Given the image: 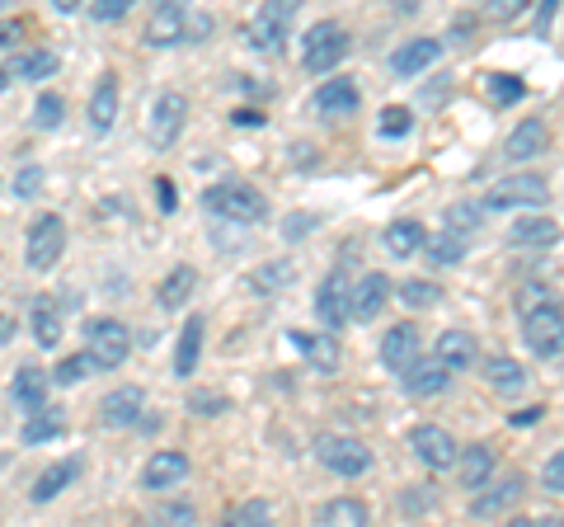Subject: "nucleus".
I'll return each instance as SVG.
<instances>
[{
	"mask_svg": "<svg viewBox=\"0 0 564 527\" xmlns=\"http://www.w3.org/2000/svg\"><path fill=\"white\" fill-rule=\"evenodd\" d=\"M203 207L212 217H221V222L250 226V222H263V213H269V198H263L254 184H245V180H221V184L203 189Z\"/></svg>",
	"mask_w": 564,
	"mask_h": 527,
	"instance_id": "1",
	"label": "nucleus"
},
{
	"mask_svg": "<svg viewBox=\"0 0 564 527\" xmlns=\"http://www.w3.org/2000/svg\"><path fill=\"white\" fill-rule=\"evenodd\" d=\"M296 10H302V0H263L254 10V20L245 24V43L263 57H278L282 47H288V33H292V20Z\"/></svg>",
	"mask_w": 564,
	"mask_h": 527,
	"instance_id": "2",
	"label": "nucleus"
},
{
	"mask_svg": "<svg viewBox=\"0 0 564 527\" xmlns=\"http://www.w3.org/2000/svg\"><path fill=\"white\" fill-rule=\"evenodd\" d=\"M522 344L536 358H560L564 354V306L536 302L532 311H522Z\"/></svg>",
	"mask_w": 564,
	"mask_h": 527,
	"instance_id": "3",
	"label": "nucleus"
},
{
	"mask_svg": "<svg viewBox=\"0 0 564 527\" xmlns=\"http://www.w3.org/2000/svg\"><path fill=\"white\" fill-rule=\"evenodd\" d=\"M85 348L95 354V363L104 373H113V367L128 363V348H132V330L113 321V315H95V321H85Z\"/></svg>",
	"mask_w": 564,
	"mask_h": 527,
	"instance_id": "4",
	"label": "nucleus"
},
{
	"mask_svg": "<svg viewBox=\"0 0 564 527\" xmlns=\"http://www.w3.org/2000/svg\"><path fill=\"white\" fill-rule=\"evenodd\" d=\"M315 462H321L325 471H334V476H362L367 466H372V452H367L358 438H348V433H325V438H315Z\"/></svg>",
	"mask_w": 564,
	"mask_h": 527,
	"instance_id": "5",
	"label": "nucleus"
},
{
	"mask_svg": "<svg viewBox=\"0 0 564 527\" xmlns=\"http://www.w3.org/2000/svg\"><path fill=\"white\" fill-rule=\"evenodd\" d=\"M184 122H188V99L180 90L155 95L151 118H147V142H151V151H170L174 142H180Z\"/></svg>",
	"mask_w": 564,
	"mask_h": 527,
	"instance_id": "6",
	"label": "nucleus"
},
{
	"mask_svg": "<svg viewBox=\"0 0 564 527\" xmlns=\"http://www.w3.org/2000/svg\"><path fill=\"white\" fill-rule=\"evenodd\" d=\"M344 57H348V29L339 20H321L306 33V43H302L306 72H334Z\"/></svg>",
	"mask_w": 564,
	"mask_h": 527,
	"instance_id": "7",
	"label": "nucleus"
},
{
	"mask_svg": "<svg viewBox=\"0 0 564 527\" xmlns=\"http://www.w3.org/2000/svg\"><path fill=\"white\" fill-rule=\"evenodd\" d=\"M62 250H66V222H62L57 213L33 217L29 240H24V259H29V269H33V273H47L52 264L62 259Z\"/></svg>",
	"mask_w": 564,
	"mask_h": 527,
	"instance_id": "8",
	"label": "nucleus"
},
{
	"mask_svg": "<svg viewBox=\"0 0 564 527\" xmlns=\"http://www.w3.org/2000/svg\"><path fill=\"white\" fill-rule=\"evenodd\" d=\"M545 198H551V189H545L541 174H508V180H499L489 189L485 207H494V213H508V207H541Z\"/></svg>",
	"mask_w": 564,
	"mask_h": 527,
	"instance_id": "9",
	"label": "nucleus"
},
{
	"mask_svg": "<svg viewBox=\"0 0 564 527\" xmlns=\"http://www.w3.org/2000/svg\"><path fill=\"white\" fill-rule=\"evenodd\" d=\"M410 448L429 471H447V466L462 462V448H456V438L443 424H414Z\"/></svg>",
	"mask_w": 564,
	"mask_h": 527,
	"instance_id": "10",
	"label": "nucleus"
},
{
	"mask_svg": "<svg viewBox=\"0 0 564 527\" xmlns=\"http://www.w3.org/2000/svg\"><path fill=\"white\" fill-rule=\"evenodd\" d=\"M315 315H321L325 330H344L352 321V283L344 273H329L321 292H315Z\"/></svg>",
	"mask_w": 564,
	"mask_h": 527,
	"instance_id": "11",
	"label": "nucleus"
},
{
	"mask_svg": "<svg viewBox=\"0 0 564 527\" xmlns=\"http://www.w3.org/2000/svg\"><path fill=\"white\" fill-rule=\"evenodd\" d=\"M188 476V456L180 448H161L147 456V466H141V490H151V495H165L170 485H180Z\"/></svg>",
	"mask_w": 564,
	"mask_h": 527,
	"instance_id": "12",
	"label": "nucleus"
},
{
	"mask_svg": "<svg viewBox=\"0 0 564 527\" xmlns=\"http://www.w3.org/2000/svg\"><path fill=\"white\" fill-rule=\"evenodd\" d=\"M423 358V340H419V330L404 321V325H395V330H386V340H381V363L391 367L395 377H404L410 367Z\"/></svg>",
	"mask_w": 564,
	"mask_h": 527,
	"instance_id": "13",
	"label": "nucleus"
},
{
	"mask_svg": "<svg viewBox=\"0 0 564 527\" xmlns=\"http://www.w3.org/2000/svg\"><path fill=\"white\" fill-rule=\"evenodd\" d=\"M184 33H188L184 10L170 6V0H155L151 20H147V29H141V43L147 47H174V43H184Z\"/></svg>",
	"mask_w": 564,
	"mask_h": 527,
	"instance_id": "14",
	"label": "nucleus"
},
{
	"mask_svg": "<svg viewBox=\"0 0 564 527\" xmlns=\"http://www.w3.org/2000/svg\"><path fill=\"white\" fill-rule=\"evenodd\" d=\"M141 406H147V391H141V386H118V391H109L99 400V419L109 429H132L141 419Z\"/></svg>",
	"mask_w": 564,
	"mask_h": 527,
	"instance_id": "15",
	"label": "nucleus"
},
{
	"mask_svg": "<svg viewBox=\"0 0 564 527\" xmlns=\"http://www.w3.org/2000/svg\"><path fill=\"white\" fill-rule=\"evenodd\" d=\"M400 381H404V391H410V396L429 400V396H443L447 386H452V367L443 358H419Z\"/></svg>",
	"mask_w": 564,
	"mask_h": 527,
	"instance_id": "16",
	"label": "nucleus"
},
{
	"mask_svg": "<svg viewBox=\"0 0 564 527\" xmlns=\"http://www.w3.org/2000/svg\"><path fill=\"white\" fill-rule=\"evenodd\" d=\"M386 302H391V278L386 273H367L362 283H352V321L358 325L377 321V315L386 311Z\"/></svg>",
	"mask_w": 564,
	"mask_h": 527,
	"instance_id": "17",
	"label": "nucleus"
},
{
	"mask_svg": "<svg viewBox=\"0 0 564 527\" xmlns=\"http://www.w3.org/2000/svg\"><path fill=\"white\" fill-rule=\"evenodd\" d=\"M288 340L296 344V354H302L315 373H339V344L334 335H311V330H288Z\"/></svg>",
	"mask_w": 564,
	"mask_h": 527,
	"instance_id": "18",
	"label": "nucleus"
},
{
	"mask_svg": "<svg viewBox=\"0 0 564 527\" xmlns=\"http://www.w3.org/2000/svg\"><path fill=\"white\" fill-rule=\"evenodd\" d=\"M518 495H522V476H508V481H499V485H480L475 490V499H470V514L475 518H499V514H508V508L518 504Z\"/></svg>",
	"mask_w": 564,
	"mask_h": 527,
	"instance_id": "19",
	"label": "nucleus"
},
{
	"mask_svg": "<svg viewBox=\"0 0 564 527\" xmlns=\"http://www.w3.org/2000/svg\"><path fill=\"white\" fill-rule=\"evenodd\" d=\"M545 142H551V132H545V122L541 118H527V122H518L513 132H508V147H503V155L513 165H527V161H536V155L545 151Z\"/></svg>",
	"mask_w": 564,
	"mask_h": 527,
	"instance_id": "20",
	"label": "nucleus"
},
{
	"mask_svg": "<svg viewBox=\"0 0 564 527\" xmlns=\"http://www.w3.org/2000/svg\"><path fill=\"white\" fill-rule=\"evenodd\" d=\"M362 104V95H358V85L352 80H344V76H334V80H325L321 90L311 95V109L315 114H329V118H344V114H352Z\"/></svg>",
	"mask_w": 564,
	"mask_h": 527,
	"instance_id": "21",
	"label": "nucleus"
},
{
	"mask_svg": "<svg viewBox=\"0 0 564 527\" xmlns=\"http://www.w3.org/2000/svg\"><path fill=\"white\" fill-rule=\"evenodd\" d=\"M47 391H52V373H43V367H20V373L10 377V400L24 415L47 406Z\"/></svg>",
	"mask_w": 564,
	"mask_h": 527,
	"instance_id": "22",
	"label": "nucleus"
},
{
	"mask_svg": "<svg viewBox=\"0 0 564 527\" xmlns=\"http://www.w3.org/2000/svg\"><path fill=\"white\" fill-rule=\"evenodd\" d=\"M443 57V43L437 39H410L404 47H395L391 57V72L395 76H419V72H433V62Z\"/></svg>",
	"mask_w": 564,
	"mask_h": 527,
	"instance_id": "23",
	"label": "nucleus"
},
{
	"mask_svg": "<svg viewBox=\"0 0 564 527\" xmlns=\"http://www.w3.org/2000/svg\"><path fill=\"white\" fill-rule=\"evenodd\" d=\"M113 122H118V76L104 72L90 95V132L104 137V132H113Z\"/></svg>",
	"mask_w": 564,
	"mask_h": 527,
	"instance_id": "24",
	"label": "nucleus"
},
{
	"mask_svg": "<svg viewBox=\"0 0 564 527\" xmlns=\"http://www.w3.org/2000/svg\"><path fill=\"white\" fill-rule=\"evenodd\" d=\"M203 330H207L203 315H188V321H184V330H180V344H174V377H193V373H198Z\"/></svg>",
	"mask_w": 564,
	"mask_h": 527,
	"instance_id": "25",
	"label": "nucleus"
},
{
	"mask_svg": "<svg viewBox=\"0 0 564 527\" xmlns=\"http://www.w3.org/2000/svg\"><path fill=\"white\" fill-rule=\"evenodd\" d=\"M555 240H560V226L551 217H522L508 226V245H518V250H545Z\"/></svg>",
	"mask_w": 564,
	"mask_h": 527,
	"instance_id": "26",
	"label": "nucleus"
},
{
	"mask_svg": "<svg viewBox=\"0 0 564 527\" xmlns=\"http://www.w3.org/2000/svg\"><path fill=\"white\" fill-rule=\"evenodd\" d=\"M29 325H33V340H39L43 348H57V340H62V311H57L52 297H33Z\"/></svg>",
	"mask_w": 564,
	"mask_h": 527,
	"instance_id": "27",
	"label": "nucleus"
},
{
	"mask_svg": "<svg viewBox=\"0 0 564 527\" xmlns=\"http://www.w3.org/2000/svg\"><path fill=\"white\" fill-rule=\"evenodd\" d=\"M433 358H443L452 373H466V367L475 363V340L466 335V330H443L433 344Z\"/></svg>",
	"mask_w": 564,
	"mask_h": 527,
	"instance_id": "28",
	"label": "nucleus"
},
{
	"mask_svg": "<svg viewBox=\"0 0 564 527\" xmlns=\"http://www.w3.org/2000/svg\"><path fill=\"white\" fill-rule=\"evenodd\" d=\"M386 250H391L395 259H414L419 250H423V240H429V236H423V226L419 222H410V217H400V222H391V226H386Z\"/></svg>",
	"mask_w": 564,
	"mask_h": 527,
	"instance_id": "29",
	"label": "nucleus"
},
{
	"mask_svg": "<svg viewBox=\"0 0 564 527\" xmlns=\"http://www.w3.org/2000/svg\"><path fill=\"white\" fill-rule=\"evenodd\" d=\"M456 471H462V485L475 495V490H480V485L494 476V448H489V443L466 448V452H462V462H456Z\"/></svg>",
	"mask_w": 564,
	"mask_h": 527,
	"instance_id": "30",
	"label": "nucleus"
},
{
	"mask_svg": "<svg viewBox=\"0 0 564 527\" xmlns=\"http://www.w3.org/2000/svg\"><path fill=\"white\" fill-rule=\"evenodd\" d=\"M80 476V456H66V462H57V466H47L43 476H39V485H33V504H47V499H57L62 490Z\"/></svg>",
	"mask_w": 564,
	"mask_h": 527,
	"instance_id": "31",
	"label": "nucleus"
},
{
	"mask_svg": "<svg viewBox=\"0 0 564 527\" xmlns=\"http://www.w3.org/2000/svg\"><path fill=\"white\" fill-rule=\"evenodd\" d=\"M485 381H489L499 396H518L522 386H527V373H522V363H513V358L499 354V358L485 363Z\"/></svg>",
	"mask_w": 564,
	"mask_h": 527,
	"instance_id": "32",
	"label": "nucleus"
},
{
	"mask_svg": "<svg viewBox=\"0 0 564 527\" xmlns=\"http://www.w3.org/2000/svg\"><path fill=\"white\" fill-rule=\"evenodd\" d=\"M367 518H372V514H367V504L352 499V495L321 504V523H325V527H362Z\"/></svg>",
	"mask_w": 564,
	"mask_h": 527,
	"instance_id": "33",
	"label": "nucleus"
},
{
	"mask_svg": "<svg viewBox=\"0 0 564 527\" xmlns=\"http://www.w3.org/2000/svg\"><path fill=\"white\" fill-rule=\"evenodd\" d=\"M193 288H198V273L188 269V264H180L165 283H161V292H155V302H161L165 311H174V306H184L188 297H193Z\"/></svg>",
	"mask_w": 564,
	"mask_h": 527,
	"instance_id": "34",
	"label": "nucleus"
},
{
	"mask_svg": "<svg viewBox=\"0 0 564 527\" xmlns=\"http://www.w3.org/2000/svg\"><path fill=\"white\" fill-rule=\"evenodd\" d=\"M62 429H66V419H62L57 410L39 406V410H29V424H24V443H29V448H39V443H52V438H62Z\"/></svg>",
	"mask_w": 564,
	"mask_h": 527,
	"instance_id": "35",
	"label": "nucleus"
},
{
	"mask_svg": "<svg viewBox=\"0 0 564 527\" xmlns=\"http://www.w3.org/2000/svg\"><path fill=\"white\" fill-rule=\"evenodd\" d=\"M423 250H429L433 264H462V255H466V232L447 226V232H437V236L423 240Z\"/></svg>",
	"mask_w": 564,
	"mask_h": 527,
	"instance_id": "36",
	"label": "nucleus"
},
{
	"mask_svg": "<svg viewBox=\"0 0 564 527\" xmlns=\"http://www.w3.org/2000/svg\"><path fill=\"white\" fill-rule=\"evenodd\" d=\"M20 80H47L52 72H57V52H47V47H39V52H24V57H14V66H10Z\"/></svg>",
	"mask_w": 564,
	"mask_h": 527,
	"instance_id": "37",
	"label": "nucleus"
},
{
	"mask_svg": "<svg viewBox=\"0 0 564 527\" xmlns=\"http://www.w3.org/2000/svg\"><path fill=\"white\" fill-rule=\"evenodd\" d=\"M95 354H90V348H85V354H70V358H62L57 363V373H52V381H57V386H80L85 377H90L95 373Z\"/></svg>",
	"mask_w": 564,
	"mask_h": 527,
	"instance_id": "38",
	"label": "nucleus"
},
{
	"mask_svg": "<svg viewBox=\"0 0 564 527\" xmlns=\"http://www.w3.org/2000/svg\"><path fill=\"white\" fill-rule=\"evenodd\" d=\"M292 273H296V269H292V264H282V259H278V264H263V269H259V273L250 278V288H254L259 297H269L273 288L292 283Z\"/></svg>",
	"mask_w": 564,
	"mask_h": 527,
	"instance_id": "39",
	"label": "nucleus"
},
{
	"mask_svg": "<svg viewBox=\"0 0 564 527\" xmlns=\"http://www.w3.org/2000/svg\"><path fill=\"white\" fill-rule=\"evenodd\" d=\"M437 283H429V278H410V283H400V302L404 306H414V311H423V306H433L437 302Z\"/></svg>",
	"mask_w": 564,
	"mask_h": 527,
	"instance_id": "40",
	"label": "nucleus"
},
{
	"mask_svg": "<svg viewBox=\"0 0 564 527\" xmlns=\"http://www.w3.org/2000/svg\"><path fill=\"white\" fill-rule=\"evenodd\" d=\"M485 90H489V99L499 104V109H508V104H518V99L527 95V85H522L518 76H489Z\"/></svg>",
	"mask_w": 564,
	"mask_h": 527,
	"instance_id": "41",
	"label": "nucleus"
},
{
	"mask_svg": "<svg viewBox=\"0 0 564 527\" xmlns=\"http://www.w3.org/2000/svg\"><path fill=\"white\" fill-rule=\"evenodd\" d=\"M410 128H414V118H410V109H404V104H391V109H381V122H377L381 137H404Z\"/></svg>",
	"mask_w": 564,
	"mask_h": 527,
	"instance_id": "42",
	"label": "nucleus"
},
{
	"mask_svg": "<svg viewBox=\"0 0 564 527\" xmlns=\"http://www.w3.org/2000/svg\"><path fill=\"white\" fill-rule=\"evenodd\" d=\"M62 118H66L62 95H43L39 104H33V122H39V128H62Z\"/></svg>",
	"mask_w": 564,
	"mask_h": 527,
	"instance_id": "43",
	"label": "nucleus"
},
{
	"mask_svg": "<svg viewBox=\"0 0 564 527\" xmlns=\"http://www.w3.org/2000/svg\"><path fill=\"white\" fill-rule=\"evenodd\" d=\"M447 226H456V232H475V226H480V203H452Z\"/></svg>",
	"mask_w": 564,
	"mask_h": 527,
	"instance_id": "44",
	"label": "nucleus"
},
{
	"mask_svg": "<svg viewBox=\"0 0 564 527\" xmlns=\"http://www.w3.org/2000/svg\"><path fill=\"white\" fill-rule=\"evenodd\" d=\"M269 514H273V508L263 504V499H250V504L231 508V514H226V523H236V527H245V523H269Z\"/></svg>",
	"mask_w": 564,
	"mask_h": 527,
	"instance_id": "45",
	"label": "nucleus"
},
{
	"mask_svg": "<svg viewBox=\"0 0 564 527\" xmlns=\"http://www.w3.org/2000/svg\"><path fill=\"white\" fill-rule=\"evenodd\" d=\"M137 6V0H90V14L99 24H113V20H122V14H128Z\"/></svg>",
	"mask_w": 564,
	"mask_h": 527,
	"instance_id": "46",
	"label": "nucleus"
},
{
	"mask_svg": "<svg viewBox=\"0 0 564 527\" xmlns=\"http://www.w3.org/2000/svg\"><path fill=\"white\" fill-rule=\"evenodd\" d=\"M39 189H43V165H24L14 174V193H20V198H39Z\"/></svg>",
	"mask_w": 564,
	"mask_h": 527,
	"instance_id": "47",
	"label": "nucleus"
},
{
	"mask_svg": "<svg viewBox=\"0 0 564 527\" xmlns=\"http://www.w3.org/2000/svg\"><path fill=\"white\" fill-rule=\"evenodd\" d=\"M541 476H545V485H551L555 495H564V448L551 456V462H545V471H541Z\"/></svg>",
	"mask_w": 564,
	"mask_h": 527,
	"instance_id": "48",
	"label": "nucleus"
},
{
	"mask_svg": "<svg viewBox=\"0 0 564 527\" xmlns=\"http://www.w3.org/2000/svg\"><path fill=\"white\" fill-rule=\"evenodd\" d=\"M527 6H532V0H489V14L494 20H518Z\"/></svg>",
	"mask_w": 564,
	"mask_h": 527,
	"instance_id": "49",
	"label": "nucleus"
},
{
	"mask_svg": "<svg viewBox=\"0 0 564 527\" xmlns=\"http://www.w3.org/2000/svg\"><path fill=\"white\" fill-rule=\"evenodd\" d=\"M188 406L198 410V415H221V410H226V396H207V391H198V396L188 400Z\"/></svg>",
	"mask_w": 564,
	"mask_h": 527,
	"instance_id": "50",
	"label": "nucleus"
},
{
	"mask_svg": "<svg viewBox=\"0 0 564 527\" xmlns=\"http://www.w3.org/2000/svg\"><path fill=\"white\" fill-rule=\"evenodd\" d=\"M155 198H161V213H174V207H180V189L170 180H155Z\"/></svg>",
	"mask_w": 564,
	"mask_h": 527,
	"instance_id": "51",
	"label": "nucleus"
},
{
	"mask_svg": "<svg viewBox=\"0 0 564 527\" xmlns=\"http://www.w3.org/2000/svg\"><path fill=\"white\" fill-rule=\"evenodd\" d=\"M155 523H193V508L188 504H165L161 514H155Z\"/></svg>",
	"mask_w": 564,
	"mask_h": 527,
	"instance_id": "52",
	"label": "nucleus"
},
{
	"mask_svg": "<svg viewBox=\"0 0 564 527\" xmlns=\"http://www.w3.org/2000/svg\"><path fill=\"white\" fill-rule=\"evenodd\" d=\"M207 33H212V20L203 14V20H188V33H184V39H207Z\"/></svg>",
	"mask_w": 564,
	"mask_h": 527,
	"instance_id": "53",
	"label": "nucleus"
},
{
	"mask_svg": "<svg viewBox=\"0 0 564 527\" xmlns=\"http://www.w3.org/2000/svg\"><path fill=\"white\" fill-rule=\"evenodd\" d=\"M14 335H20V325H14V321H10V315H6V311H0V344H10Z\"/></svg>",
	"mask_w": 564,
	"mask_h": 527,
	"instance_id": "54",
	"label": "nucleus"
},
{
	"mask_svg": "<svg viewBox=\"0 0 564 527\" xmlns=\"http://www.w3.org/2000/svg\"><path fill=\"white\" fill-rule=\"evenodd\" d=\"M551 14H555V0H545V6H541V14H536V33H545V29H551Z\"/></svg>",
	"mask_w": 564,
	"mask_h": 527,
	"instance_id": "55",
	"label": "nucleus"
},
{
	"mask_svg": "<svg viewBox=\"0 0 564 527\" xmlns=\"http://www.w3.org/2000/svg\"><path fill=\"white\" fill-rule=\"evenodd\" d=\"M52 6H57L62 14H70V10H80V6H85V0H52Z\"/></svg>",
	"mask_w": 564,
	"mask_h": 527,
	"instance_id": "56",
	"label": "nucleus"
},
{
	"mask_svg": "<svg viewBox=\"0 0 564 527\" xmlns=\"http://www.w3.org/2000/svg\"><path fill=\"white\" fill-rule=\"evenodd\" d=\"M14 33H20L14 24H0V47H6V43H14Z\"/></svg>",
	"mask_w": 564,
	"mask_h": 527,
	"instance_id": "57",
	"label": "nucleus"
},
{
	"mask_svg": "<svg viewBox=\"0 0 564 527\" xmlns=\"http://www.w3.org/2000/svg\"><path fill=\"white\" fill-rule=\"evenodd\" d=\"M6 85H10V76H6V72H0V90H6Z\"/></svg>",
	"mask_w": 564,
	"mask_h": 527,
	"instance_id": "58",
	"label": "nucleus"
},
{
	"mask_svg": "<svg viewBox=\"0 0 564 527\" xmlns=\"http://www.w3.org/2000/svg\"><path fill=\"white\" fill-rule=\"evenodd\" d=\"M170 6H188V0H170Z\"/></svg>",
	"mask_w": 564,
	"mask_h": 527,
	"instance_id": "59",
	"label": "nucleus"
},
{
	"mask_svg": "<svg viewBox=\"0 0 564 527\" xmlns=\"http://www.w3.org/2000/svg\"><path fill=\"white\" fill-rule=\"evenodd\" d=\"M0 6H6V0H0Z\"/></svg>",
	"mask_w": 564,
	"mask_h": 527,
	"instance_id": "60",
	"label": "nucleus"
}]
</instances>
